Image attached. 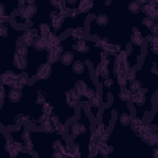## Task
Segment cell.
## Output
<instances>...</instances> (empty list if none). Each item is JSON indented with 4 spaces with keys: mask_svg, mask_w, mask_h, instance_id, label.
Returning <instances> with one entry per match:
<instances>
[{
    "mask_svg": "<svg viewBox=\"0 0 158 158\" xmlns=\"http://www.w3.org/2000/svg\"><path fill=\"white\" fill-rule=\"evenodd\" d=\"M59 60H60V63L63 65L69 67V65H72L75 62V56H74V53L72 51H64V53L60 56Z\"/></svg>",
    "mask_w": 158,
    "mask_h": 158,
    "instance_id": "18",
    "label": "cell"
},
{
    "mask_svg": "<svg viewBox=\"0 0 158 158\" xmlns=\"http://www.w3.org/2000/svg\"><path fill=\"white\" fill-rule=\"evenodd\" d=\"M51 74H52V64H49L48 62L40 64L37 70H36L37 80H46L51 77Z\"/></svg>",
    "mask_w": 158,
    "mask_h": 158,
    "instance_id": "8",
    "label": "cell"
},
{
    "mask_svg": "<svg viewBox=\"0 0 158 158\" xmlns=\"http://www.w3.org/2000/svg\"><path fill=\"white\" fill-rule=\"evenodd\" d=\"M148 51L152 52L153 54L158 56V44H154V46H148Z\"/></svg>",
    "mask_w": 158,
    "mask_h": 158,
    "instance_id": "50",
    "label": "cell"
},
{
    "mask_svg": "<svg viewBox=\"0 0 158 158\" xmlns=\"http://www.w3.org/2000/svg\"><path fill=\"white\" fill-rule=\"evenodd\" d=\"M149 33L153 35V36H157V37H158V23H154V26L149 30Z\"/></svg>",
    "mask_w": 158,
    "mask_h": 158,
    "instance_id": "51",
    "label": "cell"
},
{
    "mask_svg": "<svg viewBox=\"0 0 158 158\" xmlns=\"http://www.w3.org/2000/svg\"><path fill=\"white\" fill-rule=\"evenodd\" d=\"M20 137H21V142L25 146V149L28 151V152H32V149H33V142H32V137H31V130L23 128Z\"/></svg>",
    "mask_w": 158,
    "mask_h": 158,
    "instance_id": "12",
    "label": "cell"
},
{
    "mask_svg": "<svg viewBox=\"0 0 158 158\" xmlns=\"http://www.w3.org/2000/svg\"><path fill=\"white\" fill-rule=\"evenodd\" d=\"M7 99H9L10 102H20L21 99H22V91L11 88L7 91Z\"/></svg>",
    "mask_w": 158,
    "mask_h": 158,
    "instance_id": "22",
    "label": "cell"
},
{
    "mask_svg": "<svg viewBox=\"0 0 158 158\" xmlns=\"http://www.w3.org/2000/svg\"><path fill=\"white\" fill-rule=\"evenodd\" d=\"M40 37V33H38V30L35 28V27H28L27 30H25L22 32V35L20 36V38L22 40V42L30 48V47H33L36 40Z\"/></svg>",
    "mask_w": 158,
    "mask_h": 158,
    "instance_id": "1",
    "label": "cell"
},
{
    "mask_svg": "<svg viewBox=\"0 0 158 158\" xmlns=\"http://www.w3.org/2000/svg\"><path fill=\"white\" fill-rule=\"evenodd\" d=\"M95 77H96V79L99 80H102V79H105V78H107V77H110V69H109V65H106V64H102V63H98L96 65H95Z\"/></svg>",
    "mask_w": 158,
    "mask_h": 158,
    "instance_id": "13",
    "label": "cell"
},
{
    "mask_svg": "<svg viewBox=\"0 0 158 158\" xmlns=\"http://www.w3.org/2000/svg\"><path fill=\"white\" fill-rule=\"evenodd\" d=\"M15 53L21 56V57H26L27 58V54H28V47L22 42V40L19 37L16 43H15Z\"/></svg>",
    "mask_w": 158,
    "mask_h": 158,
    "instance_id": "17",
    "label": "cell"
},
{
    "mask_svg": "<svg viewBox=\"0 0 158 158\" xmlns=\"http://www.w3.org/2000/svg\"><path fill=\"white\" fill-rule=\"evenodd\" d=\"M126 79H127V83H131L133 80L137 79V69L133 68V67H130L127 73H126Z\"/></svg>",
    "mask_w": 158,
    "mask_h": 158,
    "instance_id": "38",
    "label": "cell"
},
{
    "mask_svg": "<svg viewBox=\"0 0 158 158\" xmlns=\"http://www.w3.org/2000/svg\"><path fill=\"white\" fill-rule=\"evenodd\" d=\"M101 85H102V89H111L114 86V79L111 77H107L102 80H100Z\"/></svg>",
    "mask_w": 158,
    "mask_h": 158,
    "instance_id": "41",
    "label": "cell"
},
{
    "mask_svg": "<svg viewBox=\"0 0 158 158\" xmlns=\"http://www.w3.org/2000/svg\"><path fill=\"white\" fill-rule=\"evenodd\" d=\"M35 102H36L37 105H41V106L47 102V95H46V93H44L43 90H37V91H36Z\"/></svg>",
    "mask_w": 158,
    "mask_h": 158,
    "instance_id": "34",
    "label": "cell"
},
{
    "mask_svg": "<svg viewBox=\"0 0 158 158\" xmlns=\"http://www.w3.org/2000/svg\"><path fill=\"white\" fill-rule=\"evenodd\" d=\"M127 10H128V12H131V14H133V15L139 14V12H141V5H139L138 1L133 0V1L128 2V5H127Z\"/></svg>",
    "mask_w": 158,
    "mask_h": 158,
    "instance_id": "36",
    "label": "cell"
},
{
    "mask_svg": "<svg viewBox=\"0 0 158 158\" xmlns=\"http://www.w3.org/2000/svg\"><path fill=\"white\" fill-rule=\"evenodd\" d=\"M121 51H122V49H121L120 43H112V42H109V43L106 44V47L104 48V52H106L109 56H112V57L117 56Z\"/></svg>",
    "mask_w": 158,
    "mask_h": 158,
    "instance_id": "19",
    "label": "cell"
},
{
    "mask_svg": "<svg viewBox=\"0 0 158 158\" xmlns=\"http://www.w3.org/2000/svg\"><path fill=\"white\" fill-rule=\"evenodd\" d=\"M7 95L5 85L0 84V107H4V101H5V96Z\"/></svg>",
    "mask_w": 158,
    "mask_h": 158,
    "instance_id": "44",
    "label": "cell"
},
{
    "mask_svg": "<svg viewBox=\"0 0 158 158\" xmlns=\"http://www.w3.org/2000/svg\"><path fill=\"white\" fill-rule=\"evenodd\" d=\"M81 101V96L72 88L68 91H65V102L70 109H75Z\"/></svg>",
    "mask_w": 158,
    "mask_h": 158,
    "instance_id": "7",
    "label": "cell"
},
{
    "mask_svg": "<svg viewBox=\"0 0 158 158\" xmlns=\"http://www.w3.org/2000/svg\"><path fill=\"white\" fill-rule=\"evenodd\" d=\"M131 96H132V93L128 90L127 86L120 89V91H118V99H120L122 102H130Z\"/></svg>",
    "mask_w": 158,
    "mask_h": 158,
    "instance_id": "29",
    "label": "cell"
},
{
    "mask_svg": "<svg viewBox=\"0 0 158 158\" xmlns=\"http://www.w3.org/2000/svg\"><path fill=\"white\" fill-rule=\"evenodd\" d=\"M73 89H74L80 96H83V95L85 94V91L89 89V85H88L86 81H84V80H77L75 84H74V86H73Z\"/></svg>",
    "mask_w": 158,
    "mask_h": 158,
    "instance_id": "25",
    "label": "cell"
},
{
    "mask_svg": "<svg viewBox=\"0 0 158 158\" xmlns=\"http://www.w3.org/2000/svg\"><path fill=\"white\" fill-rule=\"evenodd\" d=\"M72 48H73L75 52L80 53V54H85V53H88V52L90 51V43H88V41H86V40L75 41V42L73 43Z\"/></svg>",
    "mask_w": 158,
    "mask_h": 158,
    "instance_id": "14",
    "label": "cell"
},
{
    "mask_svg": "<svg viewBox=\"0 0 158 158\" xmlns=\"http://www.w3.org/2000/svg\"><path fill=\"white\" fill-rule=\"evenodd\" d=\"M37 30H38L40 36H42V37H47L49 33L53 32L51 25H49V23H46V22H41V23L37 26Z\"/></svg>",
    "mask_w": 158,
    "mask_h": 158,
    "instance_id": "27",
    "label": "cell"
},
{
    "mask_svg": "<svg viewBox=\"0 0 158 158\" xmlns=\"http://www.w3.org/2000/svg\"><path fill=\"white\" fill-rule=\"evenodd\" d=\"M110 57H111V56H109L106 52L101 51V52H100V54H99V58H100V60H99V62H100V63H102V64L109 65V64H110V62H111Z\"/></svg>",
    "mask_w": 158,
    "mask_h": 158,
    "instance_id": "42",
    "label": "cell"
},
{
    "mask_svg": "<svg viewBox=\"0 0 158 158\" xmlns=\"http://www.w3.org/2000/svg\"><path fill=\"white\" fill-rule=\"evenodd\" d=\"M89 104L93 106V107H95V109H100L101 106H102V104H104V98H102V95L101 94H95V96L89 101Z\"/></svg>",
    "mask_w": 158,
    "mask_h": 158,
    "instance_id": "32",
    "label": "cell"
},
{
    "mask_svg": "<svg viewBox=\"0 0 158 158\" xmlns=\"http://www.w3.org/2000/svg\"><path fill=\"white\" fill-rule=\"evenodd\" d=\"M65 19H67V17H64L62 14H59L56 9H54L53 11H51V12H49V20H51V27H52V30H53L54 32H58V31L62 28V26H63Z\"/></svg>",
    "mask_w": 158,
    "mask_h": 158,
    "instance_id": "5",
    "label": "cell"
},
{
    "mask_svg": "<svg viewBox=\"0 0 158 158\" xmlns=\"http://www.w3.org/2000/svg\"><path fill=\"white\" fill-rule=\"evenodd\" d=\"M105 5H106V6H110V5H111V1H110V0L105 1Z\"/></svg>",
    "mask_w": 158,
    "mask_h": 158,
    "instance_id": "53",
    "label": "cell"
},
{
    "mask_svg": "<svg viewBox=\"0 0 158 158\" xmlns=\"http://www.w3.org/2000/svg\"><path fill=\"white\" fill-rule=\"evenodd\" d=\"M143 123H144V122H143L142 117H139V116H137V115H133L132 121H131V123H130V127H131V130H132L133 132H136Z\"/></svg>",
    "mask_w": 158,
    "mask_h": 158,
    "instance_id": "33",
    "label": "cell"
},
{
    "mask_svg": "<svg viewBox=\"0 0 158 158\" xmlns=\"http://www.w3.org/2000/svg\"><path fill=\"white\" fill-rule=\"evenodd\" d=\"M70 37L74 40V41H80V40H84L85 37V31H84V27L83 26H78V27H74L72 28L70 31Z\"/></svg>",
    "mask_w": 158,
    "mask_h": 158,
    "instance_id": "24",
    "label": "cell"
},
{
    "mask_svg": "<svg viewBox=\"0 0 158 158\" xmlns=\"http://www.w3.org/2000/svg\"><path fill=\"white\" fill-rule=\"evenodd\" d=\"M151 73H153L156 77H158V62L153 63V65L151 67Z\"/></svg>",
    "mask_w": 158,
    "mask_h": 158,
    "instance_id": "49",
    "label": "cell"
},
{
    "mask_svg": "<svg viewBox=\"0 0 158 158\" xmlns=\"http://www.w3.org/2000/svg\"><path fill=\"white\" fill-rule=\"evenodd\" d=\"M79 15H80V12H79V11L77 10V7H75V9H70L68 17H69V19H72V20H75V19H77Z\"/></svg>",
    "mask_w": 158,
    "mask_h": 158,
    "instance_id": "48",
    "label": "cell"
},
{
    "mask_svg": "<svg viewBox=\"0 0 158 158\" xmlns=\"http://www.w3.org/2000/svg\"><path fill=\"white\" fill-rule=\"evenodd\" d=\"M94 6V2L91 0H80L78 2V6H77V10L80 12V14H85V12H89Z\"/></svg>",
    "mask_w": 158,
    "mask_h": 158,
    "instance_id": "20",
    "label": "cell"
},
{
    "mask_svg": "<svg viewBox=\"0 0 158 158\" xmlns=\"http://www.w3.org/2000/svg\"><path fill=\"white\" fill-rule=\"evenodd\" d=\"M98 154H99V141H98L94 131H91L89 142H88V157L95 158Z\"/></svg>",
    "mask_w": 158,
    "mask_h": 158,
    "instance_id": "9",
    "label": "cell"
},
{
    "mask_svg": "<svg viewBox=\"0 0 158 158\" xmlns=\"http://www.w3.org/2000/svg\"><path fill=\"white\" fill-rule=\"evenodd\" d=\"M33 48H35L36 51H38V52H41V51H47V40H46V37L40 36V37L36 40V42H35V44H33Z\"/></svg>",
    "mask_w": 158,
    "mask_h": 158,
    "instance_id": "30",
    "label": "cell"
},
{
    "mask_svg": "<svg viewBox=\"0 0 158 158\" xmlns=\"http://www.w3.org/2000/svg\"><path fill=\"white\" fill-rule=\"evenodd\" d=\"M132 117H133V115L130 111H123L118 115V122L121 123V126L127 127V126H130V123L132 121Z\"/></svg>",
    "mask_w": 158,
    "mask_h": 158,
    "instance_id": "23",
    "label": "cell"
},
{
    "mask_svg": "<svg viewBox=\"0 0 158 158\" xmlns=\"http://www.w3.org/2000/svg\"><path fill=\"white\" fill-rule=\"evenodd\" d=\"M27 83H28V75L22 72V73H20V74H17V78H16V80H15L14 85H12V89H16V90H21V91H22V89L27 85ZM10 89H11V88H10Z\"/></svg>",
    "mask_w": 158,
    "mask_h": 158,
    "instance_id": "16",
    "label": "cell"
},
{
    "mask_svg": "<svg viewBox=\"0 0 158 158\" xmlns=\"http://www.w3.org/2000/svg\"><path fill=\"white\" fill-rule=\"evenodd\" d=\"M154 22H156V23H158V16H157V17L154 19Z\"/></svg>",
    "mask_w": 158,
    "mask_h": 158,
    "instance_id": "54",
    "label": "cell"
},
{
    "mask_svg": "<svg viewBox=\"0 0 158 158\" xmlns=\"http://www.w3.org/2000/svg\"><path fill=\"white\" fill-rule=\"evenodd\" d=\"M95 94H96V90H94L93 88H90L89 86V89L85 91V94L81 96V100H84V101H86V102H89L94 96H95Z\"/></svg>",
    "mask_w": 158,
    "mask_h": 158,
    "instance_id": "39",
    "label": "cell"
},
{
    "mask_svg": "<svg viewBox=\"0 0 158 158\" xmlns=\"http://www.w3.org/2000/svg\"><path fill=\"white\" fill-rule=\"evenodd\" d=\"M49 52H53L54 54H57L58 57H60L63 53H64V47H63V43L60 42V43H58L57 46H54Z\"/></svg>",
    "mask_w": 158,
    "mask_h": 158,
    "instance_id": "43",
    "label": "cell"
},
{
    "mask_svg": "<svg viewBox=\"0 0 158 158\" xmlns=\"http://www.w3.org/2000/svg\"><path fill=\"white\" fill-rule=\"evenodd\" d=\"M146 93H147V89L146 88H143L141 91H138V93H135V94H132V96H131V100H130V102L135 106V107H141V106H143L144 105V102H146Z\"/></svg>",
    "mask_w": 158,
    "mask_h": 158,
    "instance_id": "10",
    "label": "cell"
},
{
    "mask_svg": "<svg viewBox=\"0 0 158 158\" xmlns=\"http://www.w3.org/2000/svg\"><path fill=\"white\" fill-rule=\"evenodd\" d=\"M72 69H73V72L75 73V74H83L84 72H85V69H86V64H85V62H83V60H75L73 64H72Z\"/></svg>",
    "mask_w": 158,
    "mask_h": 158,
    "instance_id": "28",
    "label": "cell"
},
{
    "mask_svg": "<svg viewBox=\"0 0 158 158\" xmlns=\"http://www.w3.org/2000/svg\"><path fill=\"white\" fill-rule=\"evenodd\" d=\"M9 158H11V157H9Z\"/></svg>",
    "mask_w": 158,
    "mask_h": 158,
    "instance_id": "56",
    "label": "cell"
},
{
    "mask_svg": "<svg viewBox=\"0 0 158 158\" xmlns=\"http://www.w3.org/2000/svg\"><path fill=\"white\" fill-rule=\"evenodd\" d=\"M109 21H110V19H109V16H107L106 14H98V15L94 16V22H95L98 26H100V27L107 26Z\"/></svg>",
    "mask_w": 158,
    "mask_h": 158,
    "instance_id": "26",
    "label": "cell"
},
{
    "mask_svg": "<svg viewBox=\"0 0 158 158\" xmlns=\"http://www.w3.org/2000/svg\"><path fill=\"white\" fill-rule=\"evenodd\" d=\"M98 141L102 142V143H107L109 136H110V131H109V126H106L104 122H98L95 128L93 130Z\"/></svg>",
    "mask_w": 158,
    "mask_h": 158,
    "instance_id": "4",
    "label": "cell"
},
{
    "mask_svg": "<svg viewBox=\"0 0 158 158\" xmlns=\"http://www.w3.org/2000/svg\"><path fill=\"white\" fill-rule=\"evenodd\" d=\"M0 35L1 37H7L9 35V25L7 23H4V25H0Z\"/></svg>",
    "mask_w": 158,
    "mask_h": 158,
    "instance_id": "47",
    "label": "cell"
},
{
    "mask_svg": "<svg viewBox=\"0 0 158 158\" xmlns=\"http://www.w3.org/2000/svg\"><path fill=\"white\" fill-rule=\"evenodd\" d=\"M53 109H54V106H53L51 102H48V101L41 106V111H42V114L46 115V116L53 115Z\"/></svg>",
    "mask_w": 158,
    "mask_h": 158,
    "instance_id": "37",
    "label": "cell"
},
{
    "mask_svg": "<svg viewBox=\"0 0 158 158\" xmlns=\"http://www.w3.org/2000/svg\"><path fill=\"white\" fill-rule=\"evenodd\" d=\"M147 41H148V46H154V44H158V37L157 36H153V35H148L147 37H144Z\"/></svg>",
    "mask_w": 158,
    "mask_h": 158,
    "instance_id": "46",
    "label": "cell"
},
{
    "mask_svg": "<svg viewBox=\"0 0 158 158\" xmlns=\"http://www.w3.org/2000/svg\"><path fill=\"white\" fill-rule=\"evenodd\" d=\"M88 158H91V157H88Z\"/></svg>",
    "mask_w": 158,
    "mask_h": 158,
    "instance_id": "55",
    "label": "cell"
},
{
    "mask_svg": "<svg viewBox=\"0 0 158 158\" xmlns=\"http://www.w3.org/2000/svg\"><path fill=\"white\" fill-rule=\"evenodd\" d=\"M152 157L153 158H158V146L157 147H153V149H152Z\"/></svg>",
    "mask_w": 158,
    "mask_h": 158,
    "instance_id": "52",
    "label": "cell"
},
{
    "mask_svg": "<svg viewBox=\"0 0 158 158\" xmlns=\"http://www.w3.org/2000/svg\"><path fill=\"white\" fill-rule=\"evenodd\" d=\"M12 64L16 69H19L20 72H23L28 64V60L26 57H21L16 53H14V57H12Z\"/></svg>",
    "mask_w": 158,
    "mask_h": 158,
    "instance_id": "15",
    "label": "cell"
},
{
    "mask_svg": "<svg viewBox=\"0 0 158 158\" xmlns=\"http://www.w3.org/2000/svg\"><path fill=\"white\" fill-rule=\"evenodd\" d=\"M59 58H60V57H58V56L54 54L53 52H48V54H47V62H48L49 64H54L56 62L59 60Z\"/></svg>",
    "mask_w": 158,
    "mask_h": 158,
    "instance_id": "45",
    "label": "cell"
},
{
    "mask_svg": "<svg viewBox=\"0 0 158 158\" xmlns=\"http://www.w3.org/2000/svg\"><path fill=\"white\" fill-rule=\"evenodd\" d=\"M86 131H88V127H86V125L84 122H81V121H74V122H72L68 126L67 133H68L69 137L75 138V137H79L80 135L86 133Z\"/></svg>",
    "mask_w": 158,
    "mask_h": 158,
    "instance_id": "3",
    "label": "cell"
},
{
    "mask_svg": "<svg viewBox=\"0 0 158 158\" xmlns=\"http://www.w3.org/2000/svg\"><path fill=\"white\" fill-rule=\"evenodd\" d=\"M144 41H146V38L143 37V35H142V32L139 31V28L136 27V26H133L132 30H131L130 44L133 46V47H138V48H141V47L143 46Z\"/></svg>",
    "mask_w": 158,
    "mask_h": 158,
    "instance_id": "6",
    "label": "cell"
},
{
    "mask_svg": "<svg viewBox=\"0 0 158 158\" xmlns=\"http://www.w3.org/2000/svg\"><path fill=\"white\" fill-rule=\"evenodd\" d=\"M141 139L149 147H157L158 146V128H153L151 125H148L146 133L143 135Z\"/></svg>",
    "mask_w": 158,
    "mask_h": 158,
    "instance_id": "2",
    "label": "cell"
},
{
    "mask_svg": "<svg viewBox=\"0 0 158 158\" xmlns=\"http://www.w3.org/2000/svg\"><path fill=\"white\" fill-rule=\"evenodd\" d=\"M46 40H47V51H48V52H49L54 46H57L58 43H60V38H59V36H58L56 32L49 33V35L46 37Z\"/></svg>",
    "mask_w": 158,
    "mask_h": 158,
    "instance_id": "21",
    "label": "cell"
},
{
    "mask_svg": "<svg viewBox=\"0 0 158 158\" xmlns=\"http://www.w3.org/2000/svg\"><path fill=\"white\" fill-rule=\"evenodd\" d=\"M154 20L153 19H149V17H143L142 20H141V25L144 27V28H147V30H151L153 26H154Z\"/></svg>",
    "mask_w": 158,
    "mask_h": 158,
    "instance_id": "40",
    "label": "cell"
},
{
    "mask_svg": "<svg viewBox=\"0 0 158 158\" xmlns=\"http://www.w3.org/2000/svg\"><path fill=\"white\" fill-rule=\"evenodd\" d=\"M110 153H111V147L107 143L99 142V154L102 156L104 158H106V157H109Z\"/></svg>",
    "mask_w": 158,
    "mask_h": 158,
    "instance_id": "35",
    "label": "cell"
},
{
    "mask_svg": "<svg viewBox=\"0 0 158 158\" xmlns=\"http://www.w3.org/2000/svg\"><path fill=\"white\" fill-rule=\"evenodd\" d=\"M127 88H128V90H130L132 94H135V93L141 91V90L143 89V85H142V81H141V80L136 79V80L128 83V86H127Z\"/></svg>",
    "mask_w": 158,
    "mask_h": 158,
    "instance_id": "31",
    "label": "cell"
},
{
    "mask_svg": "<svg viewBox=\"0 0 158 158\" xmlns=\"http://www.w3.org/2000/svg\"><path fill=\"white\" fill-rule=\"evenodd\" d=\"M17 78V74L14 72V70H5L2 74H1V84H4L5 86H9V88H12L15 80Z\"/></svg>",
    "mask_w": 158,
    "mask_h": 158,
    "instance_id": "11",
    "label": "cell"
}]
</instances>
